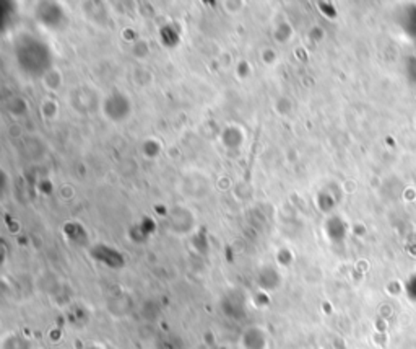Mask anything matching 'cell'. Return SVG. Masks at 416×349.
I'll use <instances>...</instances> for the list:
<instances>
[{"instance_id":"cell-1","label":"cell","mask_w":416,"mask_h":349,"mask_svg":"<svg viewBox=\"0 0 416 349\" xmlns=\"http://www.w3.org/2000/svg\"><path fill=\"white\" fill-rule=\"evenodd\" d=\"M242 343H244V348L246 349H265V345H267V340L264 336V333H262L259 328H255V338L252 340L249 333L246 332L244 335V340H242Z\"/></svg>"},{"instance_id":"cell-2","label":"cell","mask_w":416,"mask_h":349,"mask_svg":"<svg viewBox=\"0 0 416 349\" xmlns=\"http://www.w3.org/2000/svg\"><path fill=\"white\" fill-rule=\"evenodd\" d=\"M408 76L413 82H416V57L408 62Z\"/></svg>"}]
</instances>
